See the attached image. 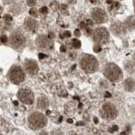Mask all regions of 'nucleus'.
I'll use <instances>...</instances> for the list:
<instances>
[{
  "label": "nucleus",
  "mask_w": 135,
  "mask_h": 135,
  "mask_svg": "<svg viewBox=\"0 0 135 135\" xmlns=\"http://www.w3.org/2000/svg\"><path fill=\"white\" fill-rule=\"evenodd\" d=\"M104 75L113 82H117L123 77V73L120 68L114 63H109L105 67Z\"/></svg>",
  "instance_id": "obj_1"
},
{
  "label": "nucleus",
  "mask_w": 135,
  "mask_h": 135,
  "mask_svg": "<svg viewBox=\"0 0 135 135\" xmlns=\"http://www.w3.org/2000/svg\"><path fill=\"white\" fill-rule=\"evenodd\" d=\"M80 67L88 73H94L99 68V63L94 57L90 54H85L81 59Z\"/></svg>",
  "instance_id": "obj_2"
},
{
  "label": "nucleus",
  "mask_w": 135,
  "mask_h": 135,
  "mask_svg": "<svg viewBox=\"0 0 135 135\" xmlns=\"http://www.w3.org/2000/svg\"><path fill=\"white\" fill-rule=\"evenodd\" d=\"M28 122L30 128L32 129H39L46 126L47 124V119L43 113L34 112L29 116Z\"/></svg>",
  "instance_id": "obj_3"
},
{
  "label": "nucleus",
  "mask_w": 135,
  "mask_h": 135,
  "mask_svg": "<svg viewBox=\"0 0 135 135\" xmlns=\"http://www.w3.org/2000/svg\"><path fill=\"white\" fill-rule=\"evenodd\" d=\"M8 77L13 84H19L25 80V74L20 67L14 66L11 68L8 73Z\"/></svg>",
  "instance_id": "obj_4"
},
{
  "label": "nucleus",
  "mask_w": 135,
  "mask_h": 135,
  "mask_svg": "<svg viewBox=\"0 0 135 135\" xmlns=\"http://www.w3.org/2000/svg\"><path fill=\"white\" fill-rule=\"evenodd\" d=\"M100 115L104 119L108 120H113L117 115V109L114 105L111 103H105L100 109Z\"/></svg>",
  "instance_id": "obj_5"
},
{
  "label": "nucleus",
  "mask_w": 135,
  "mask_h": 135,
  "mask_svg": "<svg viewBox=\"0 0 135 135\" xmlns=\"http://www.w3.org/2000/svg\"><path fill=\"white\" fill-rule=\"evenodd\" d=\"M17 97L20 102L23 104L31 105L34 102V94L33 92L28 88H22L19 90Z\"/></svg>",
  "instance_id": "obj_6"
},
{
  "label": "nucleus",
  "mask_w": 135,
  "mask_h": 135,
  "mask_svg": "<svg viewBox=\"0 0 135 135\" xmlns=\"http://www.w3.org/2000/svg\"><path fill=\"white\" fill-rule=\"evenodd\" d=\"M93 39L98 44H104L109 40V34L105 28H97L94 31Z\"/></svg>",
  "instance_id": "obj_7"
},
{
  "label": "nucleus",
  "mask_w": 135,
  "mask_h": 135,
  "mask_svg": "<svg viewBox=\"0 0 135 135\" xmlns=\"http://www.w3.org/2000/svg\"><path fill=\"white\" fill-rule=\"evenodd\" d=\"M24 67L27 73L30 75H35L39 71L38 65L37 64L36 61L34 60H26L24 62Z\"/></svg>",
  "instance_id": "obj_8"
},
{
  "label": "nucleus",
  "mask_w": 135,
  "mask_h": 135,
  "mask_svg": "<svg viewBox=\"0 0 135 135\" xmlns=\"http://www.w3.org/2000/svg\"><path fill=\"white\" fill-rule=\"evenodd\" d=\"M92 17L97 23H102L107 20V16L103 10L97 7L93 10L92 12Z\"/></svg>",
  "instance_id": "obj_9"
},
{
  "label": "nucleus",
  "mask_w": 135,
  "mask_h": 135,
  "mask_svg": "<svg viewBox=\"0 0 135 135\" xmlns=\"http://www.w3.org/2000/svg\"><path fill=\"white\" fill-rule=\"evenodd\" d=\"M36 45L42 49L50 50L52 48L53 42L48 37L40 36L36 39Z\"/></svg>",
  "instance_id": "obj_10"
},
{
  "label": "nucleus",
  "mask_w": 135,
  "mask_h": 135,
  "mask_svg": "<svg viewBox=\"0 0 135 135\" xmlns=\"http://www.w3.org/2000/svg\"><path fill=\"white\" fill-rule=\"evenodd\" d=\"M24 27L25 29L29 32L31 33H35L38 29V22L33 18L30 17L26 18L24 22Z\"/></svg>",
  "instance_id": "obj_11"
},
{
  "label": "nucleus",
  "mask_w": 135,
  "mask_h": 135,
  "mask_svg": "<svg viewBox=\"0 0 135 135\" xmlns=\"http://www.w3.org/2000/svg\"><path fill=\"white\" fill-rule=\"evenodd\" d=\"M25 43V38L20 33H14L10 37V44L14 47H20Z\"/></svg>",
  "instance_id": "obj_12"
},
{
  "label": "nucleus",
  "mask_w": 135,
  "mask_h": 135,
  "mask_svg": "<svg viewBox=\"0 0 135 135\" xmlns=\"http://www.w3.org/2000/svg\"><path fill=\"white\" fill-rule=\"evenodd\" d=\"M124 87L126 91L133 92L135 90V81L133 78L129 77L124 82Z\"/></svg>",
  "instance_id": "obj_13"
},
{
  "label": "nucleus",
  "mask_w": 135,
  "mask_h": 135,
  "mask_svg": "<svg viewBox=\"0 0 135 135\" xmlns=\"http://www.w3.org/2000/svg\"><path fill=\"white\" fill-rule=\"evenodd\" d=\"M49 105V102L46 97H40L37 100V107L42 110H46Z\"/></svg>",
  "instance_id": "obj_14"
},
{
  "label": "nucleus",
  "mask_w": 135,
  "mask_h": 135,
  "mask_svg": "<svg viewBox=\"0 0 135 135\" xmlns=\"http://www.w3.org/2000/svg\"><path fill=\"white\" fill-rule=\"evenodd\" d=\"M124 67L128 73H133L135 72V64L131 60H127L124 62Z\"/></svg>",
  "instance_id": "obj_15"
},
{
  "label": "nucleus",
  "mask_w": 135,
  "mask_h": 135,
  "mask_svg": "<svg viewBox=\"0 0 135 135\" xmlns=\"http://www.w3.org/2000/svg\"><path fill=\"white\" fill-rule=\"evenodd\" d=\"M65 112L67 115H72L75 112V104H73V102L67 103L65 107Z\"/></svg>",
  "instance_id": "obj_16"
},
{
  "label": "nucleus",
  "mask_w": 135,
  "mask_h": 135,
  "mask_svg": "<svg viewBox=\"0 0 135 135\" xmlns=\"http://www.w3.org/2000/svg\"><path fill=\"white\" fill-rule=\"evenodd\" d=\"M126 25L130 29H134L135 27V20L132 18H129L126 20Z\"/></svg>",
  "instance_id": "obj_17"
},
{
  "label": "nucleus",
  "mask_w": 135,
  "mask_h": 135,
  "mask_svg": "<svg viewBox=\"0 0 135 135\" xmlns=\"http://www.w3.org/2000/svg\"><path fill=\"white\" fill-rule=\"evenodd\" d=\"M60 9L62 15H64V16H67V15H69L68 7L67 5H65V4H62V5L60 6Z\"/></svg>",
  "instance_id": "obj_18"
},
{
  "label": "nucleus",
  "mask_w": 135,
  "mask_h": 135,
  "mask_svg": "<svg viewBox=\"0 0 135 135\" xmlns=\"http://www.w3.org/2000/svg\"><path fill=\"white\" fill-rule=\"evenodd\" d=\"M72 46L75 48H79L81 46V42L77 39H73L72 40Z\"/></svg>",
  "instance_id": "obj_19"
},
{
  "label": "nucleus",
  "mask_w": 135,
  "mask_h": 135,
  "mask_svg": "<svg viewBox=\"0 0 135 135\" xmlns=\"http://www.w3.org/2000/svg\"><path fill=\"white\" fill-rule=\"evenodd\" d=\"M29 14L31 15V16H33L34 17H38V15H37V10L35 7H33V8H31V10H29Z\"/></svg>",
  "instance_id": "obj_20"
},
{
  "label": "nucleus",
  "mask_w": 135,
  "mask_h": 135,
  "mask_svg": "<svg viewBox=\"0 0 135 135\" xmlns=\"http://www.w3.org/2000/svg\"><path fill=\"white\" fill-rule=\"evenodd\" d=\"M50 7H51L52 10L53 11L55 12V11H57V9H58V7H59V5H58V4H57V2H53L52 4L50 5Z\"/></svg>",
  "instance_id": "obj_21"
},
{
  "label": "nucleus",
  "mask_w": 135,
  "mask_h": 135,
  "mask_svg": "<svg viewBox=\"0 0 135 135\" xmlns=\"http://www.w3.org/2000/svg\"><path fill=\"white\" fill-rule=\"evenodd\" d=\"M27 3L29 6H34L36 4V0H27Z\"/></svg>",
  "instance_id": "obj_22"
},
{
  "label": "nucleus",
  "mask_w": 135,
  "mask_h": 135,
  "mask_svg": "<svg viewBox=\"0 0 135 135\" xmlns=\"http://www.w3.org/2000/svg\"><path fill=\"white\" fill-rule=\"evenodd\" d=\"M93 50L95 52H99L101 51V47L99 45H96V46H94Z\"/></svg>",
  "instance_id": "obj_23"
},
{
  "label": "nucleus",
  "mask_w": 135,
  "mask_h": 135,
  "mask_svg": "<svg viewBox=\"0 0 135 135\" xmlns=\"http://www.w3.org/2000/svg\"><path fill=\"white\" fill-rule=\"evenodd\" d=\"M39 12H40L42 14H46L47 13V12H48V10H47V7H42V8H40V9H39Z\"/></svg>",
  "instance_id": "obj_24"
},
{
  "label": "nucleus",
  "mask_w": 135,
  "mask_h": 135,
  "mask_svg": "<svg viewBox=\"0 0 135 135\" xmlns=\"http://www.w3.org/2000/svg\"><path fill=\"white\" fill-rule=\"evenodd\" d=\"M84 33H86L87 35H90L92 33V29L90 27H86L85 28V31Z\"/></svg>",
  "instance_id": "obj_25"
},
{
  "label": "nucleus",
  "mask_w": 135,
  "mask_h": 135,
  "mask_svg": "<svg viewBox=\"0 0 135 135\" xmlns=\"http://www.w3.org/2000/svg\"><path fill=\"white\" fill-rule=\"evenodd\" d=\"M117 130H118V127H117L116 125H114V126H112V128H110L109 129V131L110 132H113L117 131Z\"/></svg>",
  "instance_id": "obj_26"
},
{
  "label": "nucleus",
  "mask_w": 135,
  "mask_h": 135,
  "mask_svg": "<svg viewBox=\"0 0 135 135\" xmlns=\"http://www.w3.org/2000/svg\"><path fill=\"white\" fill-rule=\"evenodd\" d=\"M0 40L2 43H6L7 41V37L6 35H2L0 37Z\"/></svg>",
  "instance_id": "obj_27"
},
{
  "label": "nucleus",
  "mask_w": 135,
  "mask_h": 135,
  "mask_svg": "<svg viewBox=\"0 0 135 135\" xmlns=\"http://www.w3.org/2000/svg\"><path fill=\"white\" fill-rule=\"evenodd\" d=\"M4 19L6 21H11L12 20V18L11 16H10V15H5L4 17Z\"/></svg>",
  "instance_id": "obj_28"
},
{
  "label": "nucleus",
  "mask_w": 135,
  "mask_h": 135,
  "mask_svg": "<svg viewBox=\"0 0 135 135\" xmlns=\"http://www.w3.org/2000/svg\"><path fill=\"white\" fill-rule=\"evenodd\" d=\"M71 35V33H70L69 31H65L64 33H63V36L65 37H70Z\"/></svg>",
  "instance_id": "obj_29"
},
{
  "label": "nucleus",
  "mask_w": 135,
  "mask_h": 135,
  "mask_svg": "<svg viewBox=\"0 0 135 135\" xmlns=\"http://www.w3.org/2000/svg\"><path fill=\"white\" fill-rule=\"evenodd\" d=\"M74 35L76 37H80L81 35V32L80 29H75L74 31Z\"/></svg>",
  "instance_id": "obj_30"
},
{
  "label": "nucleus",
  "mask_w": 135,
  "mask_h": 135,
  "mask_svg": "<svg viewBox=\"0 0 135 135\" xmlns=\"http://www.w3.org/2000/svg\"><path fill=\"white\" fill-rule=\"evenodd\" d=\"M38 57L39 59H44L45 57H46V55L45 54H43V53H39L38 55Z\"/></svg>",
  "instance_id": "obj_31"
},
{
  "label": "nucleus",
  "mask_w": 135,
  "mask_h": 135,
  "mask_svg": "<svg viewBox=\"0 0 135 135\" xmlns=\"http://www.w3.org/2000/svg\"><path fill=\"white\" fill-rule=\"evenodd\" d=\"M48 37H49L50 39H53L55 37V34L53 32H50V33H49V35H48Z\"/></svg>",
  "instance_id": "obj_32"
},
{
  "label": "nucleus",
  "mask_w": 135,
  "mask_h": 135,
  "mask_svg": "<svg viewBox=\"0 0 135 135\" xmlns=\"http://www.w3.org/2000/svg\"><path fill=\"white\" fill-rule=\"evenodd\" d=\"M77 126H85L86 125V123L82 121H80V122H78L76 124Z\"/></svg>",
  "instance_id": "obj_33"
},
{
  "label": "nucleus",
  "mask_w": 135,
  "mask_h": 135,
  "mask_svg": "<svg viewBox=\"0 0 135 135\" xmlns=\"http://www.w3.org/2000/svg\"><path fill=\"white\" fill-rule=\"evenodd\" d=\"M80 27L81 29H85V28L86 27V24H85L84 22H82L80 23Z\"/></svg>",
  "instance_id": "obj_34"
},
{
  "label": "nucleus",
  "mask_w": 135,
  "mask_h": 135,
  "mask_svg": "<svg viewBox=\"0 0 135 135\" xmlns=\"http://www.w3.org/2000/svg\"><path fill=\"white\" fill-rule=\"evenodd\" d=\"M60 50L61 52H66V47L65 46H62L60 47Z\"/></svg>",
  "instance_id": "obj_35"
},
{
  "label": "nucleus",
  "mask_w": 135,
  "mask_h": 135,
  "mask_svg": "<svg viewBox=\"0 0 135 135\" xmlns=\"http://www.w3.org/2000/svg\"><path fill=\"white\" fill-rule=\"evenodd\" d=\"M52 135H62V133L59 131H55L53 133H52Z\"/></svg>",
  "instance_id": "obj_36"
},
{
  "label": "nucleus",
  "mask_w": 135,
  "mask_h": 135,
  "mask_svg": "<svg viewBox=\"0 0 135 135\" xmlns=\"http://www.w3.org/2000/svg\"><path fill=\"white\" fill-rule=\"evenodd\" d=\"M105 97H107V98H109V97H112V94H111L109 92H106L105 94Z\"/></svg>",
  "instance_id": "obj_37"
},
{
  "label": "nucleus",
  "mask_w": 135,
  "mask_h": 135,
  "mask_svg": "<svg viewBox=\"0 0 135 135\" xmlns=\"http://www.w3.org/2000/svg\"><path fill=\"white\" fill-rule=\"evenodd\" d=\"M87 24H88V25H90V26L93 25V22H92V21L91 20H87Z\"/></svg>",
  "instance_id": "obj_38"
},
{
  "label": "nucleus",
  "mask_w": 135,
  "mask_h": 135,
  "mask_svg": "<svg viewBox=\"0 0 135 135\" xmlns=\"http://www.w3.org/2000/svg\"><path fill=\"white\" fill-rule=\"evenodd\" d=\"M98 1H99V0H90V2H91V3H92V4H96V3H97Z\"/></svg>",
  "instance_id": "obj_39"
},
{
  "label": "nucleus",
  "mask_w": 135,
  "mask_h": 135,
  "mask_svg": "<svg viewBox=\"0 0 135 135\" xmlns=\"http://www.w3.org/2000/svg\"><path fill=\"white\" fill-rule=\"evenodd\" d=\"M67 122L70 123V124H72V123H73V120H72V119H68Z\"/></svg>",
  "instance_id": "obj_40"
},
{
  "label": "nucleus",
  "mask_w": 135,
  "mask_h": 135,
  "mask_svg": "<svg viewBox=\"0 0 135 135\" xmlns=\"http://www.w3.org/2000/svg\"><path fill=\"white\" fill-rule=\"evenodd\" d=\"M94 122L95 124H97L98 122H99V121H98V118H97V117H94Z\"/></svg>",
  "instance_id": "obj_41"
},
{
  "label": "nucleus",
  "mask_w": 135,
  "mask_h": 135,
  "mask_svg": "<svg viewBox=\"0 0 135 135\" xmlns=\"http://www.w3.org/2000/svg\"><path fill=\"white\" fill-rule=\"evenodd\" d=\"M83 107V104L82 103H80V104H79V105H78V108L79 109H81V108L82 107Z\"/></svg>",
  "instance_id": "obj_42"
},
{
  "label": "nucleus",
  "mask_w": 135,
  "mask_h": 135,
  "mask_svg": "<svg viewBox=\"0 0 135 135\" xmlns=\"http://www.w3.org/2000/svg\"><path fill=\"white\" fill-rule=\"evenodd\" d=\"M14 104L15 105H18V101H17V100H15L14 102Z\"/></svg>",
  "instance_id": "obj_43"
},
{
  "label": "nucleus",
  "mask_w": 135,
  "mask_h": 135,
  "mask_svg": "<svg viewBox=\"0 0 135 135\" xmlns=\"http://www.w3.org/2000/svg\"><path fill=\"white\" fill-rule=\"evenodd\" d=\"M73 99H77V100H80V98L78 97H73Z\"/></svg>",
  "instance_id": "obj_44"
},
{
  "label": "nucleus",
  "mask_w": 135,
  "mask_h": 135,
  "mask_svg": "<svg viewBox=\"0 0 135 135\" xmlns=\"http://www.w3.org/2000/svg\"><path fill=\"white\" fill-rule=\"evenodd\" d=\"M62 117H60V119H59V122H62Z\"/></svg>",
  "instance_id": "obj_45"
},
{
  "label": "nucleus",
  "mask_w": 135,
  "mask_h": 135,
  "mask_svg": "<svg viewBox=\"0 0 135 135\" xmlns=\"http://www.w3.org/2000/svg\"><path fill=\"white\" fill-rule=\"evenodd\" d=\"M75 67H76V65H73V67H72V70L74 69H75Z\"/></svg>",
  "instance_id": "obj_46"
},
{
  "label": "nucleus",
  "mask_w": 135,
  "mask_h": 135,
  "mask_svg": "<svg viewBox=\"0 0 135 135\" xmlns=\"http://www.w3.org/2000/svg\"><path fill=\"white\" fill-rule=\"evenodd\" d=\"M50 111H47V112H46V115H50Z\"/></svg>",
  "instance_id": "obj_47"
},
{
  "label": "nucleus",
  "mask_w": 135,
  "mask_h": 135,
  "mask_svg": "<svg viewBox=\"0 0 135 135\" xmlns=\"http://www.w3.org/2000/svg\"><path fill=\"white\" fill-rule=\"evenodd\" d=\"M120 135H126V133H125V132H122V133L120 134Z\"/></svg>",
  "instance_id": "obj_48"
},
{
  "label": "nucleus",
  "mask_w": 135,
  "mask_h": 135,
  "mask_svg": "<svg viewBox=\"0 0 135 135\" xmlns=\"http://www.w3.org/2000/svg\"><path fill=\"white\" fill-rule=\"evenodd\" d=\"M71 135H78V134H72Z\"/></svg>",
  "instance_id": "obj_49"
},
{
  "label": "nucleus",
  "mask_w": 135,
  "mask_h": 135,
  "mask_svg": "<svg viewBox=\"0 0 135 135\" xmlns=\"http://www.w3.org/2000/svg\"><path fill=\"white\" fill-rule=\"evenodd\" d=\"M134 59H135V53H134Z\"/></svg>",
  "instance_id": "obj_50"
}]
</instances>
